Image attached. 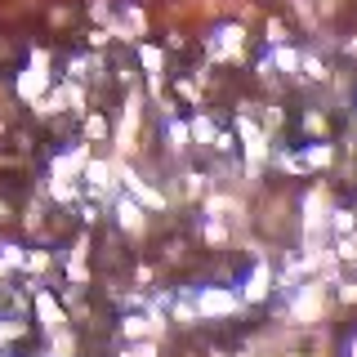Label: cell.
<instances>
[{"label": "cell", "instance_id": "6da1fadb", "mask_svg": "<svg viewBox=\"0 0 357 357\" xmlns=\"http://www.w3.org/2000/svg\"><path fill=\"white\" fill-rule=\"evenodd\" d=\"M232 308H237V299L228 290H206L201 295V312H232Z\"/></svg>", "mask_w": 357, "mask_h": 357}, {"label": "cell", "instance_id": "7a4b0ae2", "mask_svg": "<svg viewBox=\"0 0 357 357\" xmlns=\"http://www.w3.org/2000/svg\"><path fill=\"white\" fill-rule=\"evenodd\" d=\"M36 312H40L45 331H59V326H63V312H59V304H54L50 295H36Z\"/></svg>", "mask_w": 357, "mask_h": 357}, {"label": "cell", "instance_id": "3957f363", "mask_svg": "<svg viewBox=\"0 0 357 357\" xmlns=\"http://www.w3.org/2000/svg\"><path fill=\"white\" fill-rule=\"evenodd\" d=\"M268 295V268L259 264L250 277H245V299H264Z\"/></svg>", "mask_w": 357, "mask_h": 357}, {"label": "cell", "instance_id": "277c9868", "mask_svg": "<svg viewBox=\"0 0 357 357\" xmlns=\"http://www.w3.org/2000/svg\"><path fill=\"white\" fill-rule=\"evenodd\" d=\"M40 63H45V59H36V67H31V72L22 76V85H18V89H22L27 98H36L40 89H45V72H40Z\"/></svg>", "mask_w": 357, "mask_h": 357}, {"label": "cell", "instance_id": "5b68a950", "mask_svg": "<svg viewBox=\"0 0 357 357\" xmlns=\"http://www.w3.org/2000/svg\"><path fill=\"white\" fill-rule=\"evenodd\" d=\"M121 223H126L130 232H139V228H143V219H139V206H134V201H121Z\"/></svg>", "mask_w": 357, "mask_h": 357}, {"label": "cell", "instance_id": "8992f818", "mask_svg": "<svg viewBox=\"0 0 357 357\" xmlns=\"http://www.w3.org/2000/svg\"><path fill=\"white\" fill-rule=\"evenodd\" d=\"M139 59H143V63H148V67H152V76H156V72H161V50H139Z\"/></svg>", "mask_w": 357, "mask_h": 357}]
</instances>
